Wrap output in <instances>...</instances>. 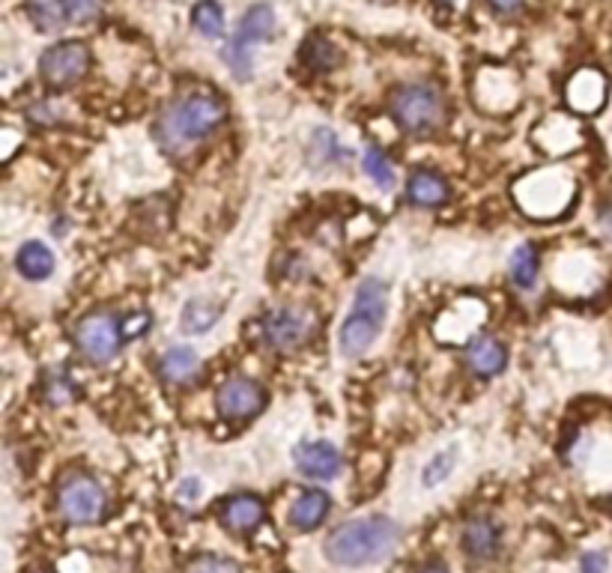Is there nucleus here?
Segmentation results:
<instances>
[{
    "label": "nucleus",
    "mask_w": 612,
    "mask_h": 573,
    "mask_svg": "<svg viewBox=\"0 0 612 573\" xmlns=\"http://www.w3.org/2000/svg\"><path fill=\"white\" fill-rule=\"evenodd\" d=\"M228 120V105L215 93H189L173 99L155 120V141L164 153L180 159L207 141Z\"/></svg>",
    "instance_id": "nucleus-1"
},
{
    "label": "nucleus",
    "mask_w": 612,
    "mask_h": 573,
    "mask_svg": "<svg viewBox=\"0 0 612 573\" xmlns=\"http://www.w3.org/2000/svg\"><path fill=\"white\" fill-rule=\"evenodd\" d=\"M401 541V529L389 516H362L341 523L325 537V555L329 562L341 567H368L389 559Z\"/></svg>",
    "instance_id": "nucleus-2"
},
{
    "label": "nucleus",
    "mask_w": 612,
    "mask_h": 573,
    "mask_svg": "<svg viewBox=\"0 0 612 573\" xmlns=\"http://www.w3.org/2000/svg\"><path fill=\"white\" fill-rule=\"evenodd\" d=\"M385 311H389V286L380 278H364L355 290L353 311L347 314L338 346L347 359H362L380 338L385 325Z\"/></svg>",
    "instance_id": "nucleus-3"
},
{
    "label": "nucleus",
    "mask_w": 612,
    "mask_h": 573,
    "mask_svg": "<svg viewBox=\"0 0 612 573\" xmlns=\"http://www.w3.org/2000/svg\"><path fill=\"white\" fill-rule=\"evenodd\" d=\"M389 114L407 134H431L445 123V96L428 81H412L389 96Z\"/></svg>",
    "instance_id": "nucleus-4"
},
{
    "label": "nucleus",
    "mask_w": 612,
    "mask_h": 573,
    "mask_svg": "<svg viewBox=\"0 0 612 573\" xmlns=\"http://www.w3.org/2000/svg\"><path fill=\"white\" fill-rule=\"evenodd\" d=\"M576 182L564 171H538L516 182V203L535 219H555L574 201Z\"/></svg>",
    "instance_id": "nucleus-5"
},
{
    "label": "nucleus",
    "mask_w": 612,
    "mask_h": 573,
    "mask_svg": "<svg viewBox=\"0 0 612 573\" xmlns=\"http://www.w3.org/2000/svg\"><path fill=\"white\" fill-rule=\"evenodd\" d=\"M275 33V12L267 3H254L240 21L237 37L230 39L224 48V60L233 76L240 81H249L251 69H254V46L267 42Z\"/></svg>",
    "instance_id": "nucleus-6"
},
{
    "label": "nucleus",
    "mask_w": 612,
    "mask_h": 573,
    "mask_svg": "<svg viewBox=\"0 0 612 573\" xmlns=\"http://www.w3.org/2000/svg\"><path fill=\"white\" fill-rule=\"evenodd\" d=\"M108 496L99 481L87 475H69L58 487V511L72 525H93L106 516Z\"/></svg>",
    "instance_id": "nucleus-7"
},
{
    "label": "nucleus",
    "mask_w": 612,
    "mask_h": 573,
    "mask_svg": "<svg viewBox=\"0 0 612 573\" xmlns=\"http://www.w3.org/2000/svg\"><path fill=\"white\" fill-rule=\"evenodd\" d=\"M317 332V316L311 308L305 305H284L269 311L263 316V338L269 346H275L281 353L299 350L308 344Z\"/></svg>",
    "instance_id": "nucleus-8"
},
{
    "label": "nucleus",
    "mask_w": 612,
    "mask_h": 573,
    "mask_svg": "<svg viewBox=\"0 0 612 573\" xmlns=\"http://www.w3.org/2000/svg\"><path fill=\"white\" fill-rule=\"evenodd\" d=\"M76 346L87 362L108 364L123 344V325L111 314H90L76 325Z\"/></svg>",
    "instance_id": "nucleus-9"
},
{
    "label": "nucleus",
    "mask_w": 612,
    "mask_h": 573,
    "mask_svg": "<svg viewBox=\"0 0 612 573\" xmlns=\"http://www.w3.org/2000/svg\"><path fill=\"white\" fill-rule=\"evenodd\" d=\"M90 72V51L84 42H58L39 58V78L51 90H69Z\"/></svg>",
    "instance_id": "nucleus-10"
},
{
    "label": "nucleus",
    "mask_w": 612,
    "mask_h": 573,
    "mask_svg": "<svg viewBox=\"0 0 612 573\" xmlns=\"http://www.w3.org/2000/svg\"><path fill=\"white\" fill-rule=\"evenodd\" d=\"M263 403H267V394L249 376H228L215 392V410L224 421L254 419L263 410Z\"/></svg>",
    "instance_id": "nucleus-11"
},
{
    "label": "nucleus",
    "mask_w": 612,
    "mask_h": 573,
    "mask_svg": "<svg viewBox=\"0 0 612 573\" xmlns=\"http://www.w3.org/2000/svg\"><path fill=\"white\" fill-rule=\"evenodd\" d=\"M293 460H297L299 472L305 478H314V481H332V478L341 475V469H344L341 451L325 440L302 442V445L293 451Z\"/></svg>",
    "instance_id": "nucleus-12"
},
{
    "label": "nucleus",
    "mask_w": 612,
    "mask_h": 573,
    "mask_svg": "<svg viewBox=\"0 0 612 573\" xmlns=\"http://www.w3.org/2000/svg\"><path fill=\"white\" fill-rule=\"evenodd\" d=\"M606 102V78L601 69H580L571 81H568V105L576 114H594L601 111Z\"/></svg>",
    "instance_id": "nucleus-13"
},
{
    "label": "nucleus",
    "mask_w": 612,
    "mask_h": 573,
    "mask_svg": "<svg viewBox=\"0 0 612 573\" xmlns=\"http://www.w3.org/2000/svg\"><path fill=\"white\" fill-rule=\"evenodd\" d=\"M535 143L550 155L571 153L583 141V129L576 120H568V117H546L544 123L538 125L532 132Z\"/></svg>",
    "instance_id": "nucleus-14"
},
{
    "label": "nucleus",
    "mask_w": 612,
    "mask_h": 573,
    "mask_svg": "<svg viewBox=\"0 0 612 573\" xmlns=\"http://www.w3.org/2000/svg\"><path fill=\"white\" fill-rule=\"evenodd\" d=\"M267 516L263 499L251 496V493H240V496H230L221 505V525L233 532V535H249L254 532Z\"/></svg>",
    "instance_id": "nucleus-15"
},
{
    "label": "nucleus",
    "mask_w": 612,
    "mask_h": 573,
    "mask_svg": "<svg viewBox=\"0 0 612 573\" xmlns=\"http://www.w3.org/2000/svg\"><path fill=\"white\" fill-rule=\"evenodd\" d=\"M460 544L466 550L469 559H479V562H488L499 553V529L490 523L488 516H472L463 525V535H460Z\"/></svg>",
    "instance_id": "nucleus-16"
},
{
    "label": "nucleus",
    "mask_w": 612,
    "mask_h": 573,
    "mask_svg": "<svg viewBox=\"0 0 612 573\" xmlns=\"http://www.w3.org/2000/svg\"><path fill=\"white\" fill-rule=\"evenodd\" d=\"M159 373L171 385H189L201 376V359L192 346H171L159 359Z\"/></svg>",
    "instance_id": "nucleus-17"
},
{
    "label": "nucleus",
    "mask_w": 612,
    "mask_h": 573,
    "mask_svg": "<svg viewBox=\"0 0 612 573\" xmlns=\"http://www.w3.org/2000/svg\"><path fill=\"white\" fill-rule=\"evenodd\" d=\"M466 362L472 368L475 376H496V373L505 371L508 362V350L499 344L496 338H488V334H481L475 338L472 344H469Z\"/></svg>",
    "instance_id": "nucleus-18"
},
{
    "label": "nucleus",
    "mask_w": 612,
    "mask_h": 573,
    "mask_svg": "<svg viewBox=\"0 0 612 573\" xmlns=\"http://www.w3.org/2000/svg\"><path fill=\"white\" fill-rule=\"evenodd\" d=\"M407 201L412 207H424V210L442 207V203L449 201V182L442 180L440 173L415 171L410 182H407Z\"/></svg>",
    "instance_id": "nucleus-19"
},
{
    "label": "nucleus",
    "mask_w": 612,
    "mask_h": 573,
    "mask_svg": "<svg viewBox=\"0 0 612 573\" xmlns=\"http://www.w3.org/2000/svg\"><path fill=\"white\" fill-rule=\"evenodd\" d=\"M329 514V496L323 490H305L302 496L290 505V523L297 525L299 532L317 529Z\"/></svg>",
    "instance_id": "nucleus-20"
},
{
    "label": "nucleus",
    "mask_w": 612,
    "mask_h": 573,
    "mask_svg": "<svg viewBox=\"0 0 612 573\" xmlns=\"http://www.w3.org/2000/svg\"><path fill=\"white\" fill-rule=\"evenodd\" d=\"M19 272L28 281H46V278L54 272V254H51L49 245H42V242H28V245H21L19 249Z\"/></svg>",
    "instance_id": "nucleus-21"
},
{
    "label": "nucleus",
    "mask_w": 612,
    "mask_h": 573,
    "mask_svg": "<svg viewBox=\"0 0 612 573\" xmlns=\"http://www.w3.org/2000/svg\"><path fill=\"white\" fill-rule=\"evenodd\" d=\"M24 10H28V19L42 33H60L67 28L69 12L63 7V0H24Z\"/></svg>",
    "instance_id": "nucleus-22"
},
{
    "label": "nucleus",
    "mask_w": 612,
    "mask_h": 573,
    "mask_svg": "<svg viewBox=\"0 0 612 573\" xmlns=\"http://www.w3.org/2000/svg\"><path fill=\"white\" fill-rule=\"evenodd\" d=\"M299 58H302V63H305L311 72H332V69L338 67L341 54H338L335 42H329L325 37L314 33V37H308L305 42H302Z\"/></svg>",
    "instance_id": "nucleus-23"
},
{
    "label": "nucleus",
    "mask_w": 612,
    "mask_h": 573,
    "mask_svg": "<svg viewBox=\"0 0 612 573\" xmlns=\"http://www.w3.org/2000/svg\"><path fill=\"white\" fill-rule=\"evenodd\" d=\"M538 269H541V263H538L535 245H520V249L511 254L508 275H511V281H514L516 290L529 293V290H535V284H538Z\"/></svg>",
    "instance_id": "nucleus-24"
},
{
    "label": "nucleus",
    "mask_w": 612,
    "mask_h": 573,
    "mask_svg": "<svg viewBox=\"0 0 612 573\" xmlns=\"http://www.w3.org/2000/svg\"><path fill=\"white\" fill-rule=\"evenodd\" d=\"M219 305L215 302H210V299H189L185 302V308H182V316H180V323L185 332H192V334H203V332H210L212 325L219 323Z\"/></svg>",
    "instance_id": "nucleus-25"
},
{
    "label": "nucleus",
    "mask_w": 612,
    "mask_h": 573,
    "mask_svg": "<svg viewBox=\"0 0 612 573\" xmlns=\"http://www.w3.org/2000/svg\"><path fill=\"white\" fill-rule=\"evenodd\" d=\"M192 28L207 39H219L224 33V10L215 0H198L192 10Z\"/></svg>",
    "instance_id": "nucleus-26"
},
{
    "label": "nucleus",
    "mask_w": 612,
    "mask_h": 573,
    "mask_svg": "<svg viewBox=\"0 0 612 573\" xmlns=\"http://www.w3.org/2000/svg\"><path fill=\"white\" fill-rule=\"evenodd\" d=\"M362 168L364 173L371 177L377 189H383V191L394 189V168L392 162H389V155H385L380 147H364Z\"/></svg>",
    "instance_id": "nucleus-27"
},
{
    "label": "nucleus",
    "mask_w": 612,
    "mask_h": 573,
    "mask_svg": "<svg viewBox=\"0 0 612 573\" xmlns=\"http://www.w3.org/2000/svg\"><path fill=\"white\" fill-rule=\"evenodd\" d=\"M78 394L76 380L69 376L67 368H54V371L46 373V382H42V398L51 403V406H63Z\"/></svg>",
    "instance_id": "nucleus-28"
},
{
    "label": "nucleus",
    "mask_w": 612,
    "mask_h": 573,
    "mask_svg": "<svg viewBox=\"0 0 612 573\" xmlns=\"http://www.w3.org/2000/svg\"><path fill=\"white\" fill-rule=\"evenodd\" d=\"M458 466V445H449V449L437 451L431 460H428V466L421 469V484L424 487H440L442 481L454 472Z\"/></svg>",
    "instance_id": "nucleus-29"
},
{
    "label": "nucleus",
    "mask_w": 612,
    "mask_h": 573,
    "mask_svg": "<svg viewBox=\"0 0 612 573\" xmlns=\"http://www.w3.org/2000/svg\"><path fill=\"white\" fill-rule=\"evenodd\" d=\"M108 0H63V7L69 12V21H76V24H90V21H97L106 10Z\"/></svg>",
    "instance_id": "nucleus-30"
},
{
    "label": "nucleus",
    "mask_w": 612,
    "mask_h": 573,
    "mask_svg": "<svg viewBox=\"0 0 612 573\" xmlns=\"http://www.w3.org/2000/svg\"><path fill=\"white\" fill-rule=\"evenodd\" d=\"M185 573H240V567H237V562L224 559V555L203 553L189 562Z\"/></svg>",
    "instance_id": "nucleus-31"
},
{
    "label": "nucleus",
    "mask_w": 612,
    "mask_h": 573,
    "mask_svg": "<svg viewBox=\"0 0 612 573\" xmlns=\"http://www.w3.org/2000/svg\"><path fill=\"white\" fill-rule=\"evenodd\" d=\"M150 314L147 311H134V314H126L123 320H120V325H123V338L129 341V338H138V334H144L147 329H150Z\"/></svg>",
    "instance_id": "nucleus-32"
},
{
    "label": "nucleus",
    "mask_w": 612,
    "mask_h": 573,
    "mask_svg": "<svg viewBox=\"0 0 612 573\" xmlns=\"http://www.w3.org/2000/svg\"><path fill=\"white\" fill-rule=\"evenodd\" d=\"M606 555L603 553H585L583 562H580V567H583V573H606Z\"/></svg>",
    "instance_id": "nucleus-33"
},
{
    "label": "nucleus",
    "mask_w": 612,
    "mask_h": 573,
    "mask_svg": "<svg viewBox=\"0 0 612 573\" xmlns=\"http://www.w3.org/2000/svg\"><path fill=\"white\" fill-rule=\"evenodd\" d=\"M523 3L526 0H488L490 10L499 12V16H514V12L523 10Z\"/></svg>",
    "instance_id": "nucleus-34"
},
{
    "label": "nucleus",
    "mask_w": 612,
    "mask_h": 573,
    "mask_svg": "<svg viewBox=\"0 0 612 573\" xmlns=\"http://www.w3.org/2000/svg\"><path fill=\"white\" fill-rule=\"evenodd\" d=\"M30 117H33L37 123H58V117H54V108L46 105V102H42V105L30 108Z\"/></svg>",
    "instance_id": "nucleus-35"
},
{
    "label": "nucleus",
    "mask_w": 612,
    "mask_h": 573,
    "mask_svg": "<svg viewBox=\"0 0 612 573\" xmlns=\"http://www.w3.org/2000/svg\"><path fill=\"white\" fill-rule=\"evenodd\" d=\"M598 224H601V230L606 233V239H612V201H606L601 207V212H598Z\"/></svg>",
    "instance_id": "nucleus-36"
},
{
    "label": "nucleus",
    "mask_w": 612,
    "mask_h": 573,
    "mask_svg": "<svg viewBox=\"0 0 612 573\" xmlns=\"http://www.w3.org/2000/svg\"><path fill=\"white\" fill-rule=\"evenodd\" d=\"M189 493H192V496H198V493H201V481H198V478H189V481L182 484L180 499H185V496H189Z\"/></svg>",
    "instance_id": "nucleus-37"
},
{
    "label": "nucleus",
    "mask_w": 612,
    "mask_h": 573,
    "mask_svg": "<svg viewBox=\"0 0 612 573\" xmlns=\"http://www.w3.org/2000/svg\"><path fill=\"white\" fill-rule=\"evenodd\" d=\"M421 573H449V571H445L442 564H428V567H424V571H421Z\"/></svg>",
    "instance_id": "nucleus-38"
},
{
    "label": "nucleus",
    "mask_w": 612,
    "mask_h": 573,
    "mask_svg": "<svg viewBox=\"0 0 612 573\" xmlns=\"http://www.w3.org/2000/svg\"><path fill=\"white\" fill-rule=\"evenodd\" d=\"M377 3H394V0H377Z\"/></svg>",
    "instance_id": "nucleus-39"
}]
</instances>
